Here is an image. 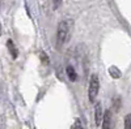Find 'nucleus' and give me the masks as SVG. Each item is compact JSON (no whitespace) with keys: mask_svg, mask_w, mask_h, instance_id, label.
I'll return each instance as SVG.
<instances>
[{"mask_svg":"<svg viewBox=\"0 0 131 129\" xmlns=\"http://www.w3.org/2000/svg\"><path fill=\"white\" fill-rule=\"evenodd\" d=\"M70 38V25L67 21H60L57 30V43L58 47L63 46Z\"/></svg>","mask_w":131,"mask_h":129,"instance_id":"nucleus-1","label":"nucleus"},{"mask_svg":"<svg viewBox=\"0 0 131 129\" xmlns=\"http://www.w3.org/2000/svg\"><path fill=\"white\" fill-rule=\"evenodd\" d=\"M98 91H100V80H98L97 74H92L89 81V89H88V98L92 103H94Z\"/></svg>","mask_w":131,"mask_h":129,"instance_id":"nucleus-2","label":"nucleus"},{"mask_svg":"<svg viewBox=\"0 0 131 129\" xmlns=\"http://www.w3.org/2000/svg\"><path fill=\"white\" fill-rule=\"evenodd\" d=\"M114 128V120H113V115L112 111L107 110L104 113V119H102V129H113Z\"/></svg>","mask_w":131,"mask_h":129,"instance_id":"nucleus-3","label":"nucleus"},{"mask_svg":"<svg viewBox=\"0 0 131 129\" xmlns=\"http://www.w3.org/2000/svg\"><path fill=\"white\" fill-rule=\"evenodd\" d=\"M101 120H102V106H101V103H97L96 108H94V123H96V125H100Z\"/></svg>","mask_w":131,"mask_h":129,"instance_id":"nucleus-4","label":"nucleus"},{"mask_svg":"<svg viewBox=\"0 0 131 129\" xmlns=\"http://www.w3.org/2000/svg\"><path fill=\"white\" fill-rule=\"evenodd\" d=\"M7 47H8V50H9V52H10V55H12V58L13 59H16L17 58V48H16V46H15V43H13V40H10V39H8V42H7Z\"/></svg>","mask_w":131,"mask_h":129,"instance_id":"nucleus-5","label":"nucleus"},{"mask_svg":"<svg viewBox=\"0 0 131 129\" xmlns=\"http://www.w3.org/2000/svg\"><path fill=\"white\" fill-rule=\"evenodd\" d=\"M66 72H67V76H68V78H70L71 81H76V78H78V74H76V72H75V68H73V67L68 65V67H67V69H66Z\"/></svg>","mask_w":131,"mask_h":129,"instance_id":"nucleus-6","label":"nucleus"},{"mask_svg":"<svg viewBox=\"0 0 131 129\" xmlns=\"http://www.w3.org/2000/svg\"><path fill=\"white\" fill-rule=\"evenodd\" d=\"M125 129H131V113L125 116Z\"/></svg>","mask_w":131,"mask_h":129,"instance_id":"nucleus-7","label":"nucleus"},{"mask_svg":"<svg viewBox=\"0 0 131 129\" xmlns=\"http://www.w3.org/2000/svg\"><path fill=\"white\" fill-rule=\"evenodd\" d=\"M62 4V0H52V8L54 9H58Z\"/></svg>","mask_w":131,"mask_h":129,"instance_id":"nucleus-8","label":"nucleus"},{"mask_svg":"<svg viewBox=\"0 0 131 129\" xmlns=\"http://www.w3.org/2000/svg\"><path fill=\"white\" fill-rule=\"evenodd\" d=\"M71 129H83V128H81V125H80L79 123H76V124H75V125H73Z\"/></svg>","mask_w":131,"mask_h":129,"instance_id":"nucleus-9","label":"nucleus"}]
</instances>
